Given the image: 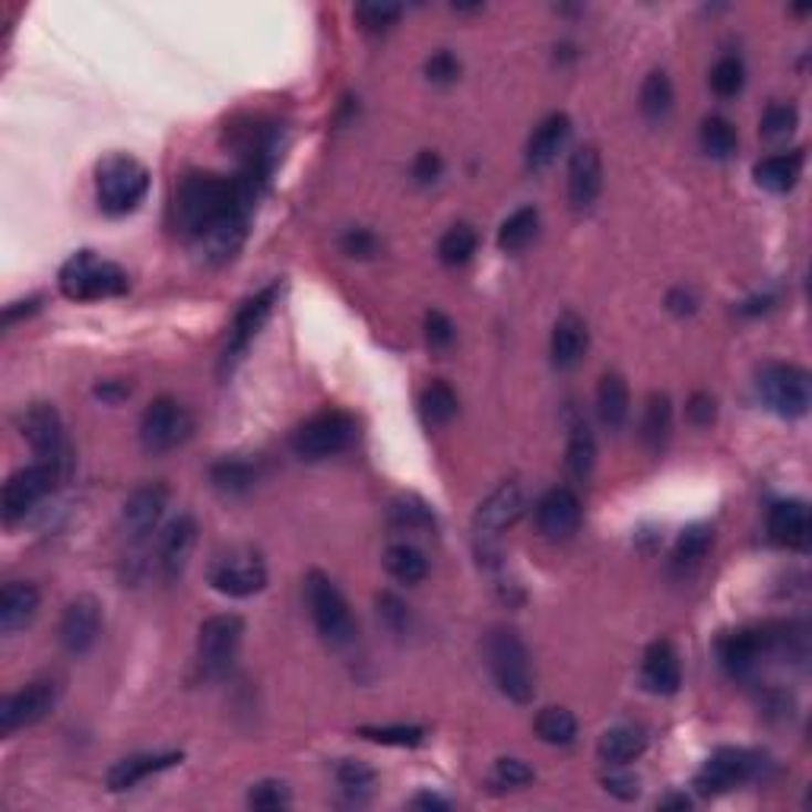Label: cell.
<instances>
[{"mask_svg": "<svg viewBox=\"0 0 812 812\" xmlns=\"http://www.w3.org/2000/svg\"><path fill=\"white\" fill-rule=\"evenodd\" d=\"M261 191L239 178H222V175H188L175 194V220L184 239H200L207 229L232 217V213H251Z\"/></svg>", "mask_w": 812, "mask_h": 812, "instance_id": "cell-1", "label": "cell"}, {"mask_svg": "<svg viewBox=\"0 0 812 812\" xmlns=\"http://www.w3.org/2000/svg\"><path fill=\"white\" fill-rule=\"evenodd\" d=\"M483 654H486V666L493 673L495 686L505 698H512L515 705H527L537 695V679H534V664H530V651L524 639L515 629L498 625L493 629L486 641H483Z\"/></svg>", "mask_w": 812, "mask_h": 812, "instance_id": "cell-2", "label": "cell"}, {"mask_svg": "<svg viewBox=\"0 0 812 812\" xmlns=\"http://www.w3.org/2000/svg\"><path fill=\"white\" fill-rule=\"evenodd\" d=\"M527 502L517 483H502L473 517V549L479 566L495 568L502 559V537L515 527L524 515Z\"/></svg>", "mask_w": 812, "mask_h": 812, "instance_id": "cell-3", "label": "cell"}, {"mask_svg": "<svg viewBox=\"0 0 812 812\" xmlns=\"http://www.w3.org/2000/svg\"><path fill=\"white\" fill-rule=\"evenodd\" d=\"M149 191V172L144 162H137L127 152L105 156L96 169V198L108 217H124L140 207Z\"/></svg>", "mask_w": 812, "mask_h": 812, "instance_id": "cell-4", "label": "cell"}, {"mask_svg": "<svg viewBox=\"0 0 812 812\" xmlns=\"http://www.w3.org/2000/svg\"><path fill=\"white\" fill-rule=\"evenodd\" d=\"M57 286L71 302L115 298L127 293V273L112 261H102L96 251H76L61 267Z\"/></svg>", "mask_w": 812, "mask_h": 812, "instance_id": "cell-5", "label": "cell"}, {"mask_svg": "<svg viewBox=\"0 0 812 812\" xmlns=\"http://www.w3.org/2000/svg\"><path fill=\"white\" fill-rule=\"evenodd\" d=\"M756 391L762 403L781 419H800L810 413L812 381L810 371L790 362H768L756 378Z\"/></svg>", "mask_w": 812, "mask_h": 812, "instance_id": "cell-6", "label": "cell"}, {"mask_svg": "<svg viewBox=\"0 0 812 812\" xmlns=\"http://www.w3.org/2000/svg\"><path fill=\"white\" fill-rule=\"evenodd\" d=\"M305 603L318 635L327 644H349L356 635V622L349 613V603L340 593V588L324 574V571H308L305 574Z\"/></svg>", "mask_w": 812, "mask_h": 812, "instance_id": "cell-7", "label": "cell"}, {"mask_svg": "<svg viewBox=\"0 0 812 812\" xmlns=\"http://www.w3.org/2000/svg\"><path fill=\"white\" fill-rule=\"evenodd\" d=\"M352 442H356V419L344 410H324L298 425L289 439V447L302 461H327Z\"/></svg>", "mask_w": 812, "mask_h": 812, "instance_id": "cell-8", "label": "cell"}, {"mask_svg": "<svg viewBox=\"0 0 812 812\" xmlns=\"http://www.w3.org/2000/svg\"><path fill=\"white\" fill-rule=\"evenodd\" d=\"M242 635H245V622L235 613L210 615L200 625L198 657L207 679H225L232 673L239 647H242Z\"/></svg>", "mask_w": 812, "mask_h": 812, "instance_id": "cell-9", "label": "cell"}, {"mask_svg": "<svg viewBox=\"0 0 812 812\" xmlns=\"http://www.w3.org/2000/svg\"><path fill=\"white\" fill-rule=\"evenodd\" d=\"M191 432H194V419L175 397L152 400L140 419V444L147 454H169L178 444L188 442Z\"/></svg>", "mask_w": 812, "mask_h": 812, "instance_id": "cell-10", "label": "cell"}, {"mask_svg": "<svg viewBox=\"0 0 812 812\" xmlns=\"http://www.w3.org/2000/svg\"><path fill=\"white\" fill-rule=\"evenodd\" d=\"M210 584L222 597L245 600L267 588V566L254 549H232L210 566Z\"/></svg>", "mask_w": 812, "mask_h": 812, "instance_id": "cell-11", "label": "cell"}, {"mask_svg": "<svg viewBox=\"0 0 812 812\" xmlns=\"http://www.w3.org/2000/svg\"><path fill=\"white\" fill-rule=\"evenodd\" d=\"M54 483H57V467L45 464V461L17 470L3 483V520L7 524H17L20 517L29 515L54 489Z\"/></svg>", "mask_w": 812, "mask_h": 812, "instance_id": "cell-12", "label": "cell"}, {"mask_svg": "<svg viewBox=\"0 0 812 812\" xmlns=\"http://www.w3.org/2000/svg\"><path fill=\"white\" fill-rule=\"evenodd\" d=\"M57 705V686L49 679L29 683L25 689L13 692L0 702V734L13 737L17 730L32 727L39 720H45Z\"/></svg>", "mask_w": 812, "mask_h": 812, "instance_id": "cell-13", "label": "cell"}, {"mask_svg": "<svg viewBox=\"0 0 812 812\" xmlns=\"http://www.w3.org/2000/svg\"><path fill=\"white\" fill-rule=\"evenodd\" d=\"M276 296H280V286L273 283L267 289H261L257 296L247 298L245 305L239 308V315L232 320V330H229V346H225V356H222V371L232 369L245 356L247 346L254 344V337L261 334V327L271 318Z\"/></svg>", "mask_w": 812, "mask_h": 812, "instance_id": "cell-14", "label": "cell"}, {"mask_svg": "<svg viewBox=\"0 0 812 812\" xmlns=\"http://www.w3.org/2000/svg\"><path fill=\"white\" fill-rule=\"evenodd\" d=\"M20 429H23V439L35 451L39 461L61 467V461H64V422L51 403H32L20 419Z\"/></svg>", "mask_w": 812, "mask_h": 812, "instance_id": "cell-15", "label": "cell"}, {"mask_svg": "<svg viewBox=\"0 0 812 812\" xmlns=\"http://www.w3.org/2000/svg\"><path fill=\"white\" fill-rule=\"evenodd\" d=\"M756 756L746 752V749H717L711 759L705 762V768L698 771L695 778V788L705 797H714V793H727L737 784H746L752 774H756Z\"/></svg>", "mask_w": 812, "mask_h": 812, "instance_id": "cell-16", "label": "cell"}, {"mask_svg": "<svg viewBox=\"0 0 812 812\" xmlns=\"http://www.w3.org/2000/svg\"><path fill=\"white\" fill-rule=\"evenodd\" d=\"M102 632V607L93 597H76L67 603V610L61 615L57 625V639L61 647L74 657H83L96 647Z\"/></svg>", "mask_w": 812, "mask_h": 812, "instance_id": "cell-17", "label": "cell"}, {"mask_svg": "<svg viewBox=\"0 0 812 812\" xmlns=\"http://www.w3.org/2000/svg\"><path fill=\"white\" fill-rule=\"evenodd\" d=\"M169 508V486L166 483H147L140 489H134L130 498L124 502L122 527L127 540L144 542L159 527V520Z\"/></svg>", "mask_w": 812, "mask_h": 812, "instance_id": "cell-18", "label": "cell"}, {"mask_svg": "<svg viewBox=\"0 0 812 812\" xmlns=\"http://www.w3.org/2000/svg\"><path fill=\"white\" fill-rule=\"evenodd\" d=\"M537 527L546 540H568L581 527V498L568 486H556L537 502Z\"/></svg>", "mask_w": 812, "mask_h": 812, "instance_id": "cell-19", "label": "cell"}, {"mask_svg": "<svg viewBox=\"0 0 812 812\" xmlns=\"http://www.w3.org/2000/svg\"><path fill=\"white\" fill-rule=\"evenodd\" d=\"M198 546V520L191 515H178L162 530L159 537V549H156V566L166 581H175L184 574V568L191 562V552Z\"/></svg>", "mask_w": 812, "mask_h": 812, "instance_id": "cell-20", "label": "cell"}, {"mask_svg": "<svg viewBox=\"0 0 812 812\" xmlns=\"http://www.w3.org/2000/svg\"><path fill=\"white\" fill-rule=\"evenodd\" d=\"M603 191V159L597 147L574 149L568 162V200L574 210H591Z\"/></svg>", "mask_w": 812, "mask_h": 812, "instance_id": "cell-21", "label": "cell"}, {"mask_svg": "<svg viewBox=\"0 0 812 812\" xmlns=\"http://www.w3.org/2000/svg\"><path fill=\"white\" fill-rule=\"evenodd\" d=\"M568 137H571V118H568L566 112L546 115L537 124V130L530 134V140H527V169L530 172L549 169L559 159V152L566 149Z\"/></svg>", "mask_w": 812, "mask_h": 812, "instance_id": "cell-22", "label": "cell"}, {"mask_svg": "<svg viewBox=\"0 0 812 812\" xmlns=\"http://www.w3.org/2000/svg\"><path fill=\"white\" fill-rule=\"evenodd\" d=\"M247 220L251 213H232L220 220L213 229H207L200 239H194V247L198 254L207 261V264H225L232 261L247 239Z\"/></svg>", "mask_w": 812, "mask_h": 812, "instance_id": "cell-23", "label": "cell"}, {"mask_svg": "<svg viewBox=\"0 0 812 812\" xmlns=\"http://www.w3.org/2000/svg\"><path fill=\"white\" fill-rule=\"evenodd\" d=\"M768 534L771 540L790 546V549H806L812 537L810 505L800 498H788V502H774L768 512Z\"/></svg>", "mask_w": 812, "mask_h": 812, "instance_id": "cell-24", "label": "cell"}, {"mask_svg": "<svg viewBox=\"0 0 812 812\" xmlns=\"http://www.w3.org/2000/svg\"><path fill=\"white\" fill-rule=\"evenodd\" d=\"M641 683H644V689L654 692V695H676L679 692L683 666H679V657H676L669 641L647 644L644 661H641Z\"/></svg>", "mask_w": 812, "mask_h": 812, "instance_id": "cell-25", "label": "cell"}, {"mask_svg": "<svg viewBox=\"0 0 812 812\" xmlns=\"http://www.w3.org/2000/svg\"><path fill=\"white\" fill-rule=\"evenodd\" d=\"M588 346H591V334H588L584 318H578L574 312H566L562 318L556 320L552 340H549V356H552V366L556 369H578L581 359H584V352H588Z\"/></svg>", "mask_w": 812, "mask_h": 812, "instance_id": "cell-26", "label": "cell"}, {"mask_svg": "<svg viewBox=\"0 0 812 812\" xmlns=\"http://www.w3.org/2000/svg\"><path fill=\"white\" fill-rule=\"evenodd\" d=\"M768 647H771V635L764 629H739L720 641V664L734 676H746L749 669H756Z\"/></svg>", "mask_w": 812, "mask_h": 812, "instance_id": "cell-27", "label": "cell"}, {"mask_svg": "<svg viewBox=\"0 0 812 812\" xmlns=\"http://www.w3.org/2000/svg\"><path fill=\"white\" fill-rule=\"evenodd\" d=\"M181 752H162V756H130V759H122L108 768L105 774V784L112 793H122V790L137 788L144 778L149 774H159V771H169L175 764H181Z\"/></svg>", "mask_w": 812, "mask_h": 812, "instance_id": "cell-28", "label": "cell"}, {"mask_svg": "<svg viewBox=\"0 0 812 812\" xmlns=\"http://www.w3.org/2000/svg\"><path fill=\"white\" fill-rule=\"evenodd\" d=\"M39 588L29 584V581H10L3 591H0V632L3 635H13L25 629L35 613H39Z\"/></svg>", "mask_w": 812, "mask_h": 812, "instance_id": "cell-29", "label": "cell"}, {"mask_svg": "<svg viewBox=\"0 0 812 812\" xmlns=\"http://www.w3.org/2000/svg\"><path fill=\"white\" fill-rule=\"evenodd\" d=\"M803 172V152H774L756 162V184L771 194H788Z\"/></svg>", "mask_w": 812, "mask_h": 812, "instance_id": "cell-30", "label": "cell"}, {"mask_svg": "<svg viewBox=\"0 0 812 812\" xmlns=\"http://www.w3.org/2000/svg\"><path fill=\"white\" fill-rule=\"evenodd\" d=\"M629 407H632V397H629V384L619 371H607L600 378V388H597V416L607 429H622L625 419H629Z\"/></svg>", "mask_w": 812, "mask_h": 812, "instance_id": "cell-31", "label": "cell"}, {"mask_svg": "<svg viewBox=\"0 0 812 812\" xmlns=\"http://www.w3.org/2000/svg\"><path fill=\"white\" fill-rule=\"evenodd\" d=\"M644 749H647V737H644V730H639V727H613V730H607L600 737V742H597L600 762L619 764V768L635 762Z\"/></svg>", "mask_w": 812, "mask_h": 812, "instance_id": "cell-32", "label": "cell"}, {"mask_svg": "<svg viewBox=\"0 0 812 812\" xmlns=\"http://www.w3.org/2000/svg\"><path fill=\"white\" fill-rule=\"evenodd\" d=\"M714 542V530L708 524H692L686 527L683 534H679V540L673 546V568L679 571V574H689L695 568L705 562V556H708V549H711Z\"/></svg>", "mask_w": 812, "mask_h": 812, "instance_id": "cell-33", "label": "cell"}, {"mask_svg": "<svg viewBox=\"0 0 812 812\" xmlns=\"http://www.w3.org/2000/svg\"><path fill=\"white\" fill-rule=\"evenodd\" d=\"M384 568H388V574L394 581H400V584H419L429 574V559H425V552L416 549L413 542H394L384 552Z\"/></svg>", "mask_w": 812, "mask_h": 812, "instance_id": "cell-34", "label": "cell"}, {"mask_svg": "<svg viewBox=\"0 0 812 812\" xmlns=\"http://www.w3.org/2000/svg\"><path fill=\"white\" fill-rule=\"evenodd\" d=\"M537 232H540V213H537V207H520V210H515L508 220L502 222V229H498V247L505 254H517V251H524V247L537 239Z\"/></svg>", "mask_w": 812, "mask_h": 812, "instance_id": "cell-35", "label": "cell"}, {"mask_svg": "<svg viewBox=\"0 0 812 812\" xmlns=\"http://www.w3.org/2000/svg\"><path fill=\"white\" fill-rule=\"evenodd\" d=\"M597 464V442H593V432L584 422H574L571 425V435H568L566 447V470L571 479H588Z\"/></svg>", "mask_w": 812, "mask_h": 812, "instance_id": "cell-36", "label": "cell"}, {"mask_svg": "<svg viewBox=\"0 0 812 812\" xmlns=\"http://www.w3.org/2000/svg\"><path fill=\"white\" fill-rule=\"evenodd\" d=\"M210 479L222 495H242L257 483V464L245 457H222L220 464L210 467Z\"/></svg>", "mask_w": 812, "mask_h": 812, "instance_id": "cell-37", "label": "cell"}, {"mask_svg": "<svg viewBox=\"0 0 812 812\" xmlns=\"http://www.w3.org/2000/svg\"><path fill=\"white\" fill-rule=\"evenodd\" d=\"M419 413L425 419V425L442 429L451 419L457 416V394L447 381H432L422 394H419Z\"/></svg>", "mask_w": 812, "mask_h": 812, "instance_id": "cell-38", "label": "cell"}, {"mask_svg": "<svg viewBox=\"0 0 812 812\" xmlns=\"http://www.w3.org/2000/svg\"><path fill=\"white\" fill-rule=\"evenodd\" d=\"M669 425H673V403H669V397H647V407H644V416H641V442L647 444L651 451H661L666 435H669Z\"/></svg>", "mask_w": 812, "mask_h": 812, "instance_id": "cell-39", "label": "cell"}, {"mask_svg": "<svg viewBox=\"0 0 812 812\" xmlns=\"http://www.w3.org/2000/svg\"><path fill=\"white\" fill-rule=\"evenodd\" d=\"M534 730L546 746H571L578 739V717L568 711V708H542L534 720Z\"/></svg>", "mask_w": 812, "mask_h": 812, "instance_id": "cell-40", "label": "cell"}, {"mask_svg": "<svg viewBox=\"0 0 812 812\" xmlns=\"http://www.w3.org/2000/svg\"><path fill=\"white\" fill-rule=\"evenodd\" d=\"M673 112V83L664 71H651L641 83V115L647 122H664Z\"/></svg>", "mask_w": 812, "mask_h": 812, "instance_id": "cell-41", "label": "cell"}, {"mask_svg": "<svg viewBox=\"0 0 812 812\" xmlns=\"http://www.w3.org/2000/svg\"><path fill=\"white\" fill-rule=\"evenodd\" d=\"M476 247H479L476 229L467 225V222H461V225H451V229L442 235V242H439V257H442V264H447V267H464L470 257L476 254Z\"/></svg>", "mask_w": 812, "mask_h": 812, "instance_id": "cell-42", "label": "cell"}, {"mask_svg": "<svg viewBox=\"0 0 812 812\" xmlns=\"http://www.w3.org/2000/svg\"><path fill=\"white\" fill-rule=\"evenodd\" d=\"M698 140H702V149L714 156V159H730L737 152V127L720 118V115H711L702 122V130H698Z\"/></svg>", "mask_w": 812, "mask_h": 812, "instance_id": "cell-43", "label": "cell"}, {"mask_svg": "<svg viewBox=\"0 0 812 812\" xmlns=\"http://www.w3.org/2000/svg\"><path fill=\"white\" fill-rule=\"evenodd\" d=\"M391 527L407 530V534H422L435 527V515L429 512V505H422L416 498H400L391 505Z\"/></svg>", "mask_w": 812, "mask_h": 812, "instance_id": "cell-44", "label": "cell"}, {"mask_svg": "<svg viewBox=\"0 0 812 812\" xmlns=\"http://www.w3.org/2000/svg\"><path fill=\"white\" fill-rule=\"evenodd\" d=\"M746 86V67L737 54H724L711 71V89L720 99H734Z\"/></svg>", "mask_w": 812, "mask_h": 812, "instance_id": "cell-45", "label": "cell"}, {"mask_svg": "<svg viewBox=\"0 0 812 812\" xmlns=\"http://www.w3.org/2000/svg\"><path fill=\"white\" fill-rule=\"evenodd\" d=\"M403 17V7L391 0H366L356 7V20L366 32H388Z\"/></svg>", "mask_w": 812, "mask_h": 812, "instance_id": "cell-46", "label": "cell"}, {"mask_svg": "<svg viewBox=\"0 0 812 812\" xmlns=\"http://www.w3.org/2000/svg\"><path fill=\"white\" fill-rule=\"evenodd\" d=\"M359 737L378 742V746H400V749H410L419 746L425 739L422 727H407V724H397V727H362Z\"/></svg>", "mask_w": 812, "mask_h": 812, "instance_id": "cell-47", "label": "cell"}, {"mask_svg": "<svg viewBox=\"0 0 812 812\" xmlns=\"http://www.w3.org/2000/svg\"><path fill=\"white\" fill-rule=\"evenodd\" d=\"M800 122V115H797V108L788 105V102H774V105H768L762 115V137L768 140H781V137H790L793 134V127Z\"/></svg>", "mask_w": 812, "mask_h": 812, "instance_id": "cell-48", "label": "cell"}, {"mask_svg": "<svg viewBox=\"0 0 812 812\" xmlns=\"http://www.w3.org/2000/svg\"><path fill=\"white\" fill-rule=\"evenodd\" d=\"M247 806H254V810H283V806H289V788L283 781H261L247 793Z\"/></svg>", "mask_w": 812, "mask_h": 812, "instance_id": "cell-49", "label": "cell"}, {"mask_svg": "<svg viewBox=\"0 0 812 812\" xmlns=\"http://www.w3.org/2000/svg\"><path fill=\"white\" fill-rule=\"evenodd\" d=\"M534 781V768L524 764L520 759H498L493 768V788H524Z\"/></svg>", "mask_w": 812, "mask_h": 812, "instance_id": "cell-50", "label": "cell"}, {"mask_svg": "<svg viewBox=\"0 0 812 812\" xmlns=\"http://www.w3.org/2000/svg\"><path fill=\"white\" fill-rule=\"evenodd\" d=\"M422 330H425V344L432 346V349H447V346L454 344V324L439 308L425 312Z\"/></svg>", "mask_w": 812, "mask_h": 812, "instance_id": "cell-51", "label": "cell"}, {"mask_svg": "<svg viewBox=\"0 0 812 812\" xmlns=\"http://www.w3.org/2000/svg\"><path fill=\"white\" fill-rule=\"evenodd\" d=\"M425 76L429 83H439V86H447L461 76V61L451 54V51H435L429 61H425Z\"/></svg>", "mask_w": 812, "mask_h": 812, "instance_id": "cell-52", "label": "cell"}, {"mask_svg": "<svg viewBox=\"0 0 812 812\" xmlns=\"http://www.w3.org/2000/svg\"><path fill=\"white\" fill-rule=\"evenodd\" d=\"M600 784L607 788V793H613L619 800H639V778L635 774H629V771H619V764H610V771L600 778Z\"/></svg>", "mask_w": 812, "mask_h": 812, "instance_id": "cell-53", "label": "cell"}, {"mask_svg": "<svg viewBox=\"0 0 812 812\" xmlns=\"http://www.w3.org/2000/svg\"><path fill=\"white\" fill-rule=\"evenodd\" d=\"M340 247L349 257H359V261H369L378 254V239L371 235L369 229H349L344 239H340Z\"/></svg>", "mask_w": 812, "mask_h": 812, "instance_id": "cell-54", "label": "cell"}, {"mask_svg": "<svg viewBox=\"0 0 812 812\" xmlns=\"http://www.w3.org/2000/svg\"><path fill=\"white\" fill-rule=\"evenodd\" d=\"M337 781L346 790H366L375 781V771L366 762H356V759H344L337 764Z\"/></svg>", "mask_w": 812, "mask_h": 812, "instance_id": "cell-55", "label": "cell"}, {"mask_svg": "<svg viewBox=\"0 0 812 812\" xmlns=\"http://www.w3.org/2000/svg\"><path fill=\"white\" fill-rule=\"evenodd\" d=\"M378 615H381V622H384L391 632H403L407 622H410V613H407L403 600H397L394 593H381V597H378Z\"/></svg>", "mask_w": 812, "mask_h": 812, "instance_id": "cell-56", "label": "cell"}, {"mask_svg": "<svg viewBox=\"0 0 812 812\" xmlns=\"http://www.w3.org/2000/svg\"><path fill=\"white\" fill-rule=\"evenodd\" d=\"M686 416H689L692 425H711L714 416H717V400L711 394H705V391H698V394L689 397V403H686Z\"/></svg>", "mask_w": 812, "mask_h": 812, "instance_id": "cell-57", "label": "cell"}, {"mask_svg": "<svg viewBox=\"0 0 812 812\" xmlns=\"http://www.w3.org/2000/svg\"><path fill=\"white\" fill-rule=\"evenodd\" d=\"M442 156L439 152H432V149H422L416 159H413V178H416L419 184H432V181H439V175H442Z\"/></svg>", "mask_w": 812, "mask_h": 812, "instance_id": "cell-58", "label": "cell"}, {"mask_svg": "<svg viewBox=\"0 0 812 812\" xmlns=\"http://www.w3.org/2000/svg\"><path fill=\"white\" fill-rule=\"evenodd\" d=\"M666 305H669L673 315H692L695 305H698V298L692 296L689 289H673V293L666 296Z\"/></svg>", "mask_w": 812, "mask_h": 812, "instance_id": "cell-59", "label": "cell"}, {"mask_svg": "<svg viewBox=\"0 0 812 812\" xmlns=\"http://www.w3.org/2000/svg\"><path fill=\"white\" fill-rule=\"evenodd\" d=\"M32 312H39V298H29V302H13V305H7V308H3V324H13V320L20 318V315H32Z\"/></svg>", "mask_w": 812, "mask_h": 812, "instance_id": "cell-60", "label": "cell"}, {"mask_svg": "<svg viewBox=\"0 0 812 812\" xmlns=\"http://www.w3.org/2000/svg\"><path fill=\"white\" fill-rule=\"evenodd\" d=\"M127 394H130V388H127V384H122V381H102L99 388H96V397L108 400V403H115V400H124Z\"/></svg>", "mask_w": 812, "mask_h": 812, "instance_id": "cell-61", "label": "cell"}, {"mask_svg": "<svg viewBox=\"0 0 812 812\" xmlns=\"http://www.w3.org/2000/svg\"><path fill=\"white\" fill-rule=\"evenodd\" d=\"M410 806H413V810H447L451 803L442 800V797H435V793H416V797L410 800Z\"/></svg>", "mask_w": 812, "mask_h": 812, "instance_id": "cell-62", "label": "cell"}, {"mask_svg": "<svg viewBox=\"0 0 812 812\" xmlns=\"http://www.w3.org/2000/svg\"><path fill=\"white\" fill-rule=\"evenodd\" d=\"M774 305V298L764 296V298H752V302H746L742 305V315H759V312H768Z\"/></svg>", "mask_w": 812, "mask_h": 812, "instance_id": "cell-63", "label": "cell"}, {"mask_svg": "<svg viewBox=\"0 0 812 812\" xmlns=\"http://www.w3.org/2000/svg\"><path fill=\"white\" fill-rule=\"evenodd\" d=\"M664 810H689V797H669L661 803Z\"/></svg>", "mask_w": 812, "mask_h": 812, "instance_id": "cell-64", "label": "cell"}]
</instances>
